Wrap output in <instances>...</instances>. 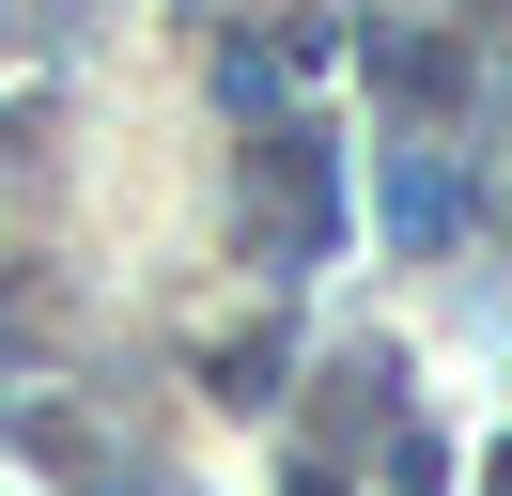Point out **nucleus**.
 I'll list each match as a JSON object with an SVG mask.
<instances>
[{
	"mask_svg": "<svg viewBox=\"0 0 512 496\" xmlns=\"http://www.w3.org/2000/svg\"><path fill=\"white\" fill-rule=\"evenodd\" d=\"M404 496H450V450H435V434H404Z\"/></svg>",
	"mask_w": 512,
	"mask_h": 496,
	"instance_id": "39448f33",
	"label": "nucleus"
},
{
	"mask_svg": "<svg viewBox=\"0 0 512 496\" xmlns=\"http://www.w3.org/2000/svg\"><path fill=\"white\" fill-rule=\"evenodd\" d=\"M497 496H512V450H497Z\"/></svg>",
	"mask_w": 512,
	"mask_h": 496,
	"instance_id": "0eeeda50",
	"label": "nucleus"
},
{
	"mask_svg": "<svg viewBox=\"0 0 512 496\" xmlns=\"http://www.w3.org/2000/svg\"><path fill=\"white\" fill-rule=\"evenodd\" d=\"M373 78L404 93V109H450V93H466V47H450V31H373Z\"/></svg>",
	"mask_w": 512,
	"mask_h": 496,
	"instance_id": "7ed1b4c3",
	"label": "nucleus"
},
{
	"mask_svg": "<svg viewBox=\"0 0 512 496\" xmlns=\"http://www.w3.org/2000/svg\"><path fill=\"white\" fill-rule=\"evenodd\" d=\"M249 233L280 248V264H326L342 248V155H326V124H264V155H249Z\"/></svg>",
	"mask_w": 512,
	"mask_h": 496,
	"instance_id": "f257e3e1",
	"label": "nucleus"
},
{
	"mask_svg": "<svg viewBox=\"0 0 512 496\" xmlns=\"http://www.w3.org/2000/svg\"><path fill=\"white\" fill-rule=\"evenodd\" d=\"M497 93H512V62H497Z\"/></svg>",
	"mask_w": 512,
	"mask_h": 496,
	"instance_id": "6e6552de",
	"label": "nucleus"
},
{
	"mask_svg": "<svg viewBox=\"0 0 512 496\" xmlns=\"http://www.w3.org/2000/svg\"><path fill=\"white\" fill-rule=\"evenodd\" d=\"M295 496H342V465H295Z\"/></svg>",
	"mask_w": 512,
	"mask_h": 496,
	"instance_id": "423d86ee",
	"label": "nucleus"
},
{
	"mask_svg": "<svg viewBox=\"0 0 512 496\" xmlns=\"http://www.w3.org/2000/svg\"><path fill=\"white\" fill-rule=\"evenodd\" d=\"M373 202H388V233L404 248H450V217H466V186L435 171L419 140H373Z\"/></svg>",
	"mask_w": 512,
	"mask_h": 496,
	"instance_id": "f03ea898",
	"label": "nucleus"
},
{
	"mask_svg": "<svg viewBox=\"0 0 512 496\" xmlns=\"http://www.w3.org/2000/svg\"><path fill=\"white\" fill-rule=\"evenodd\" d=\"M218 403H280V326H249V341H218Z\"/></svg>",
	"mask_w": 512,
	"mask_h": 496,
	"instance_id": "20e7f679",
	"label": "nucleus"
}]
</instances>
